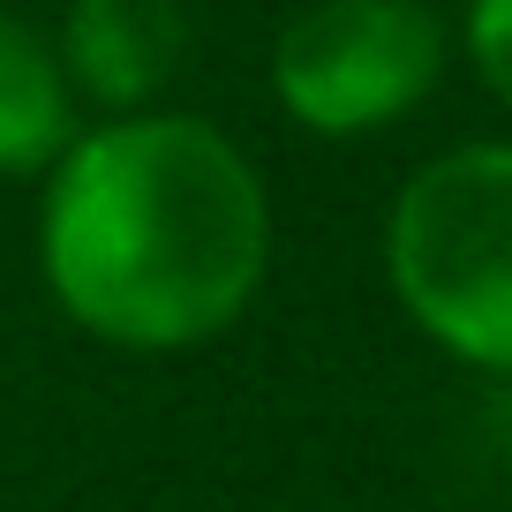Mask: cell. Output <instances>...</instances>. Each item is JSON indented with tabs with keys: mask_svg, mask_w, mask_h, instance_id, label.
I'll return each instance as SVG.
<instances>
[{
	"mask_svg": "<svg viewBox=\"0 0 512 512\" xmlns=\"http://www.w3.org/2000/svg\"><path fill=\"white\" fill-rule=\"evenodd\" d=\"M505 482H512V445H505Z\"/></svg>",
	"mask_w": 512,
	"mask_h": 512,
	"instance_id": "7",
	"label": "cell"
},
{
	"mask_svg": "<svg viewBox=\"0 0 512 512\" xmlns=\"http://www.w3.org/2000/svg\"><path fill=\"white\" fill-rule=\"evenodd\" d=\"M460 53L475 68V83L512 113V0H467L460 8Z\"/></svg>",
	"mask_w": 512,
	"mask_h": 512,
	"instance_id": "6",
	"label": "cell"
},
{
	"mask_svg": "<svg viewBox=\"0 0 512 512\" xmlns=\"http://www.w3.org/2000/svg\"><path fill=\"white\" fill-rule=\"evenodd\" d=\"M452 46L430 0H309L272 38V98L302 136L354 144L430 106Z\"/></svg>",
	"mask_w": 512,
	"mask_h": 512,
	"instance_id": "3",
	"label": "cell"
},
{
	"mask_svg": "<svg viewBox=\"0 0 512 512\" xmlns=\"http://www.w3.org/2000/svg\"><path fill=\"white\" fill-rule=\"evenodd\" d=\"M76 106L83 98L61 68V46L16 8H0V174L46 181V166L76 144Z\"/></svg>",
	"mask_w": 512,
	"mask_h": 512,
	"instance_id": "5",
	"label": "cell"
},
{
	"mask_svg": "<svg viewBox=\"0 0 512 512\" xmlns=\"http://www.w3.org/2000/svg\"><path fill=\"white\" fill-rule=\"evenodd\" d=\"M38 272L76 332L189 354L249 317L272 272V196L204 113L144 106L76 128L38 196Z\"/></svg>",
	"mask_w": 512,
	"mask_h": 512,
	"instance_id": "1",
	"label": "cell"
},
{
	"mask_svg": "<svg viewBox=\"0 0 512 512\" xmlns=\"http://www.w3.org/2000/svg\"><path fill=\"white\" fill-rule=\"evenodd\" d=\"M53 46L76 98L106 113H144L189 61V16L181 0H68Z\"/></svg>",
	"mask_w": 512,
	"mask_h": 512,
	"instance_id": "4",
	"label": "cell"
},
{
	"mask_svg": "<svg viewBox=\"0 0 512 512\" xmlns=\"http://www.w3.org/2000/svg\"><path fill=\"white\" fill-rule=\"evenodd\" d=\"M384 279L430 347L512 377V136L445 144L400 181Z\"/></svg>",
	"mask_w": 512,
	"mask_h": 512,
	"instance_id": "2",
	"label": "cell"
}]
</instances>
